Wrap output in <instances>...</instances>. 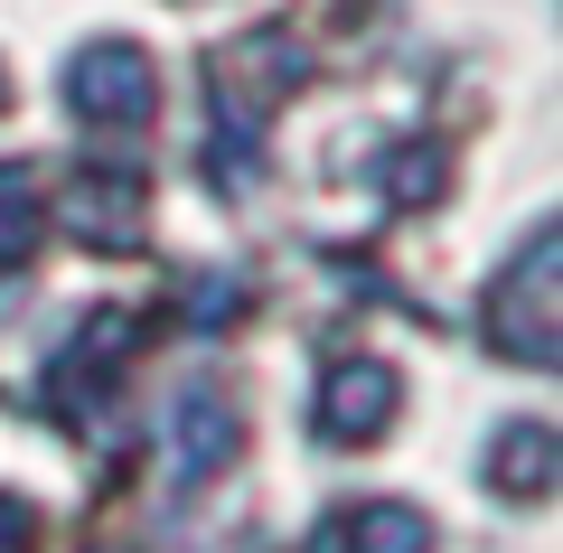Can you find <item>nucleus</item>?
<instances>
[{"label": "nucleus", "mask_w": 563, "mask_h": 553, "mask_svg": "<svg viewBox=\"0 0 563 553\" xmlns=\"http://www.w3.org/2000/svg\"><path fill=\"white\" fill-rule=\"evenodd\" d=\"M554 469H563L554 422H507V432H488V488H498V497L536 507V497L554 488Z\"/></svg>", "instance_id": "obj_5"}, {"label": "nucleus", "mask_w": 563, "mask_h": 553, "mask_svg": "<svg viewBox=\"0 0 563 553\" xmlns=\"http://www.w3.org/2000/svg\"><path fill=\"white\" fill-rule=\"evenodd\" d=\"M395 403H404V376L385 356H339L320 376V432L329 441H385Z\"/></svg>", "instance_id": "obj_2"}, {"label": "nucleus", "mask_w": 563, "mask_h": 553, "mask_svg": "<svg viewBox=\"0 0 563 553\" xmlns=\"http://www.w3.org/2000/svg\"><path fill=\"white\" fill-rule=\"evenodd\" d=\"M554 263H563L554 225H536L526 254L488 281V347L517 356V366H554V347H563V329H554Z\"/></svg>", "instance_id": "obj_1"}, {"label": "nucleus", "mask_w": 563, "mask_h": 553, "mask_svg": "<svg viewBox=\"0 0 563 553\" xmlns=\"http://www.w3.org/2000/svg\"><path fill=\"white\" fill-rule=\"evenodd\" d=\"M66 95H76V113H85V122H151L161 85H151L141 47H85L76 76H66Z\"/></svg>", "instance_id": "obj_3"}, {"label": "nucleus", "mask_w": 563, "mask_h": 553, "mask_svg": "<svg viewBox=\"0 0 563 553\" xmlns=\"http://www.w3.org/2000/svg\"><path fill=\"white\" fill-rule=\"evenodd\" d=\"M329 553H432V516L404 507V497H366V507L329 534Z\"/></svg>", "instance_id": "obj_7"}, {"label": "nucleus", "mask_w": 563, "mask_h": 553, "mask_svg": "<svg viewBox=\"0 0 563 553\" xmlns=\"http://www.w3.org/2000/svg\"><path fill=\"white\" fill-rule=\"evenodd\" d=\"M0 553H29V507L20 497H0Z\"/></svg>", "instance_id": "obj_9"}, {"label": "nucleus", "mask_w": 563, "mask_h": 553, "mask_svg": "<svg viewBox=\"0 0 563 553\" xmlns=\"http://www.w3.org/2000/svg\"><path fill=\"white\" fill-rule=\"evenodd\" d=\"M169 460H179L188 488H198V478H217L225 460H235V413H225L217 385H188V395L169 403Z\"/></svg>", "instance_id": "obj_4"}, {"label": "nucleus", "mask_w": 563, "mask_h": 553, "mask_svg": "<svg viewBox=\"0 0 563 553\" xmlns=\"http://www.w3.org/2000/svg\"><path fill=\"white\" fill-rule=\"evenodd\" d=\"M66 225H76L85 244H113V254H132L141 244V188L132 178H76V188H66Z\"/></svg>", "instance_id": "obj_6"}, {"label": "nucleus", "mask_w": 563, "mask_h": 553, "mask_svg": "<svg viewBox=\"0 0 563 553\" xmlns=\"http://www.w3.org/2000/svg\"><path fill=\"white\" fill-rule=\"evenodd\" d=\"M38 217H47L38 169H29V159H0V263H20L29 244H38Z\"/></svg>", "instance_id": "obj_8"}]
</instances>
